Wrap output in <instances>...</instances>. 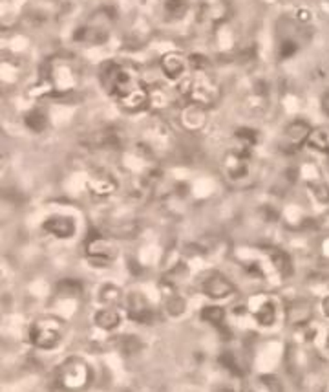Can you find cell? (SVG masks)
I'll return each mask as SVG.
<instances>
[{
    "label": "cell",
    "instance_id": "obj_5",
    "mask_svg": "<svg viewBox=\"0 0 329 392\" xmlns=\"http://www.w3.org/2000/svg\"><path fill=\"white\" fill-rule=\"evenodd\" d=\"M86 255L90 256V261L95 262L97 266H106L112 261H115L117 256V246L114 242L105 239L101 235H94L86 242Z\"/></svg>",
    "mask_w": 329,
    "mask_h": 392
},
{
    "label": "cell",
    "instance_id": "obj_21",
    "mask_svg": "<svg viewBox=\"0 0 329 392\" xmlns=\"http://www.w3.org/2000/svg\"><path fill=\"white\" fill-rule=\"evenodd\" d=\"M24 125L32 132H42L48 129V114L42 109H33L24 115Z\"/></svg>",
    "mask_w": 329,
    "mask_h": 392
},
{
    "label": "cell",
    "instance_id": "obj_12",
    "mask_svg": "<svg viewBox=\"0 0 329 392\" xmlns=\"http://www.w3.org/2000/svg\"><path fill=\"white\" fill-rule=\"evenodd\" d=\"M88 189L97 198H106L117 191V180L106 171H95L88 178Z\"/></svg>",
    "mask_w": 329,
    "mask_h": 392
},
{
    "label": "cell",
    "instance_id": "obj_32",
    "mask_svg": "<svg viewBox=\"0 0 329 392\" xmlns=\"http://www.w3.org/2000/svg\"><path fill=\"white\" fill-rule=\"evenodd\" d=\"M322 312H324L326 317H329V297H326L324 301H322Z\"/></svg>",
    "mask_w": 329,
    "mask_h": 392
},
{
    "label": "cell",
    "instance_id": "obj_29",
    "mask_svg": "<svg viewBox=\"0 0 329 392\" xmlns=\"http://www.w3.org/2000/svg\"><path fill=\"white\" fill-rule=\"evenodd\" d=\"M298 52V44L295 41H283L280 44V59H289Z\"/></svg>",
    "mask_w": 329,
    "mask_h": 392
},
{
    "label": "cell",
    "instance_id": "obj_22",
    "mask_svg": "<svg viewBox=\"0 0 329 392\" xmlns=\"http://www.w3.org/2000/svg\"><path fill=\"white\" fill-rule=\"evenodd\" d=\"M255 319L260 326H271L277 321V306L272 301H263L255 312Z\"/></svg>",
    "mask_w": 329,
    "mask_h": 392
},
{
    "label": "cell",
    "instance_id": "obj_26",
    "mask_svg": "<svg viewBox=\"0 0 329 392\" xmlns=\"http://www.w3.org/2000/svg\"><path fill=\"white\" fill-rule=\"evenodd\" d=\"M123 299V292H121L119 288L115 286V284H105V286L101 288L99 292V301L103 304H108V306H112V304H117Z\"/></svg>",
    "mask_w": 329,
    "mask_h": 392
},
{
    "label": "cell",
    "instance_id": "obj_18",
    "mask_svg": "<svg viewBox=\"0 0 329 392\" xmlns=\"http://www.w3.org/2000/svg\"><path fill=\"white\" fill-rule=\"evenodd\" d=\"M266 253L269 255V261H271L272 268H275L282 277H291L292 262L286 251L278 250V248H266Z\"/></svg>",
    "mask_w": 329,
    "mask_h": 392
},
{
    "label": "cell",
    "instance_id": "obj_11",
    "mask_svg": "<svg viewBox=\"0 0 329 392\" xmlns=\"http://www.w3.org/2000/svg\"><path fill=\"white\" fill-rule=\"evenodd\" d=\"M187 64L188 59L183 57L179 52H168L165 53L159 61V66H161L165 77L170 79V81H178V79L185 77L187 73Z\"/></svg>",
    "mask_w": 329,
    "mask_h": 392
},
{
    "label": "cell",
    "instance_id": "obj_34",
    "mask_svg": "<svg viewBox=\"0 0 329 392\" xmlns=\"http://www.w3.org/2000/svg\"><path fill=\"white\" fill-rule=\"evenodd\" d=\"M328 346H329V335H328Z\"/></svg>",
    "mask_w": 329,
    "mask_h": 392
},
{
    "label": "cell",
    "instance_id": "obj_27",
    "mask_svg": "<svg viewBox=\"0 0 329 392\" xmlns=\"http://www.w3.org/2000/svg\"><path fill=\"white\" fill-rule=\"evenodd\" d=\"M219 363H221L232 376L243 377V368H241L240 361H238V357H236L232 352H223V354L219 356Z\"/></svg>",
    "mask_w": 329,
    "mask_h": 392
},
{
    "label": "cell",
    "instance_id": "obj_19",
    "mask_svg": "<svg viewBox=\"0 0 329 392\" xmlns=\"http://www.w3.org/2000/svg\"><path fill=\"white\" fill-rule=\"evenodd\" d=\"M187 11L188 0H163V15L168 22L181 21Z\"/></svg>",
    "mask_w": 329,
    "mask_h": 392
},
{
    "label": "cell",
    "instance_id": "obj_31",
    "mask_svg": "<svg viewBox=\"0 0 329 392\" xmlns=\"http://www.w3.org/2000/svg\"><path fill=\"white\" fill-rule=\"evenodd\" d=\"M322 110H324V114L329 118V90L322 95Z\"/></svg>",
    "mask_w": 329,
    "mask_h": 392
},
{
    "label": "cell",
    "instance_id": "obj_16",
    "mask_svg": "<svg viewBox=\"0 0 329 392\" xmlns=\"http://www.w3.org/2000/svg\"><path fill=\"white\" fill-rule=\"evenodd\" d=\"M311 131H313V129L309 127V123H306V121H302V120H297V121H291V123L286 127V131H283V138L288 140V145L297 149V147L303 145V143L308 142Z\"/></svg>",
    "mask_w": 329,
    "mask_h": 392
},
{
    "label": "cell",
    "instance_id": "obj_33",
    "mask_svg": "<svg viewBox=\"0 0 329 392\" xmlns=\"http://www.w3.org/2000/svg\"><path fill=\"white\" fill-rule=\"evenodd\" d=\"M219 392H232V391H230V389H221Z\"/></svg>",
    "mask_w": 329,
    "mask_h": 392
},
{
    "label": "cell",
    "instance_id": "obj_25",
    "mask_svg": "<svg viewBox=\"0 0 329 392\" xmlns=\"http://www.w3.org/2000/svg\"><path fill=\"white\" fill-rule=\"evenodd\" d=\"M199 317H201L205 323L212 324L216 328H221V324H223L225 321V310L221 308V306H205V308L201 310Z\"/></svg>",
    "mask_w": 329,
    "mask_h": 392
},
{
    "label": "cell",
    "instance_id": "obj_14",
    "mask_svg": "<svg viewBox=\"0 0 329 392\" xmlns=\"http://www.w3.org/2000/svg\"><path fill=\"white\" fill-rule=\"evenodd\" d=\"M240 392H283V387L277 376L261 374V376L243 380Z\"/></svg>",
    "mask_w": 329,
    "mask_h": 392
},
{
    "label": "cell",
    "instance_id": "obj_17",
    "mask_svg": "<svg viewBox=\"0 0 329 392\" xmlns=\"http://www.w3.org/2000/svg\"><path fill=\"white\" fill-rule=\"evenodd\" d=\"M311 314H313V308L308 301H295V303L289 304L288 321L295 326H302V324H308L311 321Z\"/></svg>",
    "mask_w": 329,
    "mask_h": 392
},
{
    "label": "cell",
    "instance_id": "obj_1",
    "mask_svg": "<svg viewBox=\"0 0 329 392\" xmlns=\"http://www.w3.org/2000/svg\"><path fill=\"white\" fill-rule=\"evenodd\" d=\"M101 83L106 94L114 97L115 103L128 114L143 112L150 103V95L136 72L121 63H105L101 68Z\"/></svg>",
    "mask_w": 329,
    "mask_h": 392
},
{
    "label": "cell",
    "instance_id": "obj_28",
    "mask_svg": "<svg viewBox=\"0 0 329 392\" xmlns=\"http://www.w3.org/2000/svg\"><path fill=\"white\" fill-rule=\"evenodd\" d=\"M57 292L66 295V297H70V295H79V293H83V284L77 283V281L68 279V281H64V283L59 284Z\"/></svg>",
    "mask_w": 329,
    "mask_h": 392
},
{
    "label": "cell",
    "instance_id": "obj_4",
    "mask_svg": "<svg viewBox=\"0 0 329 392\" xmlns=\"http://www.w3.org/2000/svg\"><path fill=\"white\" fill-rule=\"evenodd\" d=\"M185 94L196 106H210L219 100V86L215 79L209 77L205 70H194L190 77L185 79Z\"/></svg>",
    "mask_w": 329,
    "mask_h": 392
},
{
    "label": "cell",
    "instance_id": "obj_3",
    "mask_svg": "<svg viewBox=\"0 0 329 392\" xmlns=\"http://www.w3.org/2000/svg\"><path fill=\"white\" fill-rule=\"evenodd\" d=\"M55 380H57L59 387L64 391L77 392L83 391L92 382V368L88 363L81 357H68L63 361L55 371Z\"/></svg>",
    "mask_w": 329,
    "mask_h": 392
},
{
    "label": "cell",
    "instance_id": "obj_24",
    "mask_svg": "<svg viewBox=\"0 0 329 392\" xmlns=\"http://www.w3.org/2000/svg\"><path fill=\"white\" fill-rule=\"evenodd\" d=\"M235 149H240V151L251 152L252 147L258 143V132L252 131V129H238L235 134Z\"/></svg>",
    "mask_w": 329,
    "mask_h": 392
},
{
    "label": "cell",
    "instance_id": "obj_23",
    "mask_svg": "<svg viewBox=\"0 0 329 392\" xmlns=\"http://www.w3.org/2000/svg\"><path fill=\"white\" fill-rule=\"evenodd\" d=\"M306 145L317 152L329 154V132L324 131V129H315V131H311V134H309Z\"/></svg>",
    "mask_w": 329,
    "mask_h": 392
},
{
    "label": "cell",
    "instance_id": "obj_2",
    "mask_svg": "<svg viewBox=\"0 0 329 392\" xmlns=\"http://www.w3.org/2000/svg\"><path fill=\"white\" fill-rule=\"evenodd\" d=\"M66 334V323L57 315H42L33 321L30 328V341L37 348L50 351L63 341Z\"/></svg>",
    "mask_w": 329,
    "mask_h": 392
},
{
    "label": "cell",
    "instance_id": "obj_8",
    "mask_svg": "<svg viewBox=\"0 0 329 392\" xmlns=\"http://www.w3.org/2000/svg\"><path fill=\"white\" fill-rule=\"evenodd\" d=\"M108 30L101 22H88V24L75 30L73 41L86 44V46H97V44H103V42L108 41Z\"/></svg>",
    "mask_w": 329,
    "mask_h": 392
},
{
    "label": "cell",
    "instance_id": "obj_30",
    "mask_svg": "<svg viewBox=\"0 0 329 392\" xmlns=\"http://www.w3.org/2000/svg\"><path fill=\"white\" fill-rule=\"evenodd\" d=\"M313 193H315V196L320 200V202H329V191L324 183H317V185H315Z\"/></svg>",
    "mask_w": 329,
    "mask_h": 392
},
{
    "label": "cell",
    "instance_id": "obj_20",
    "mask_svg": "<svg viewBox=\"0 0 329 392\" xmlns=\"http://www.w3.org/2000/svg\"><path fill=\"white\" fill-rule=\"evenodd\" d=\"M94 323H95V326H99V328H103V330H114L119 326L121 315L117 310L108 306V308L99 310V312L95 314Z\"/></svg>",
    "mask_w": 329,
    "mask_h": 392
},
{
    "label": "cell",
    "instance_id": "obj_10",
    "mask_svg": "<svg viewBox=\"0 0 329 392\" xmlns=\"http://www.w3.org/2000/svg\"><path fill=\"white\" fill-rule=\"evenodd\" d=\"M126 310H128V317L137 323H150L154 319V310L141 293H130L126 297Z\"/></svg>",
    "mask_w": 329,
    "mask_h": 392
},
{
    "label": "cell",
    "instance_id": "obj_15",
    "mask_svg": "<svg viewBox=\"0 0 329 392\" xmlns=\"http://www.w3.org/2000/svg\"><path fill=\"white\" fill-rule=\"evenodd\" d=\"M84 145L90 149H114L119 145V134L114 129H101L84 138Z\"/></svg>",
    "mask_w": 329,
    "mask_h": 392
},
{
    "label": "cell",
    "instance_id": "obj_13",
    "mask_svg": "<svg viewBox=\"0 0 329 392\" xmlns=\"http://www.w3.org/2000/svg\"><path fill=\"white\" fill-rule=\"evenodd\" d=\"M44 231L50 233V235L57 236V239H72L75 235V222H73L70 216H61V214H55V216H50V218L42 224Z\"/></svg>",
    "mask_w": 329,
    "mask_h": 392
},
{
    "label": "cell",
    "instance_id": "obj_9",
    "mask_svg": "<svg viewBox=\"0 0 329 392\" xmlns=\"http://www.w3.org/2000/svg\"><path fill=\"white\" fill-rule=\"evenodd\" d=\"M50 83H52V92L57 90L61 94H66V92L73 90L75 75H73V70L70 68L68 63H64V61L53 63L52 70H50Z\"/></svg>",
    "mask_w": 329,
    "mask_h": 392
},
{
    "label": "cell",
    "instance_id": "obj_6",
    "mask_svg": "<svg viewBox=\"0 0 329 392\" xmlns=\"http://www.w3.org/2000/svg\"><path fill=\"white\" fill-rule=\"evenodd\" d=\"M201 292L210 299H225L229 297L230 293L235 292V286L230 283L229 279L221 275L219 272H209L207 275L201 277V283H199Z\"/></svg>",
    "mask_w": 329,
    "mask_h": 392
},
{
    "label": "cell",
    "instance_id": "obj_7",
    "mask_svg": "<svg viewBox=\"0 0 329 392\" xmlns=\"http://www.w3.org/2000/svg\"><path fill=\"white\" fill-rule=\"evenodd\" d=\"M249 160H251V152L232 149V151L225 156V174H227L230 180L246 178L247 173H249Z\"/></svg>",
    "mask_w": 329,
    "mask_h": 392
}]
</instances>
